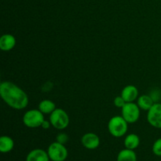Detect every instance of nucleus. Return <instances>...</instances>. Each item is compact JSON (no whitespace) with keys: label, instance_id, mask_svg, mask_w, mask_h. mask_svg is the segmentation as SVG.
<instances>
[{"label":"nucleus","instance_id":"dca6fc26","mask_svg":"<svg viewBox=\"0 0 161 161\" xmlns=\"http://www.w3.org/2000/svg\"><path fill=\"white\" fill-rule=\"evenodd\" d=\"M116 161H137V155L132 149H122L118 153Z\"/></svg>","mask_w":161,"mask_h":161},{"label":"nucleus","instance_id":"6ab92c4d","mask_svg":"<svg viewBox=\"0 0 161 161\" xmlns=\"http://www.w3.org/2000/svg\"><path fill=\"white\" fill-rule=\"evenodd\" d=\"M113 103H114L115 106L116 107H117V108H122L127 102H125V100H124V99L123 98L122 96L120 95L115 97L114 100H113Z\"/></svg>","mask_w":161,"mask_h":161},{"label":"nucleus","instance_id":"4468645a","mask_svg":"<svg viewBox=\"0 0 161 161\" xmlns=\"http://www.w3.org/2000/svg\"><path fill=\"white\" fill-rule=\"evenodd\" d=\"M14 147V141L9 136H2L0 138V152L7 153L13 150Z\"/></svg>","mask_w":161,"mask_h":161},{"label":"nucleus","instance_id":"20e7f679","mask_svg":"<svg viewBox=\"0 0 161 161\" xmlns=\"http://www.w3.org/2000/svg\"><path fill=\"white\" fill-rule=\"evenodd\" d=\"M51 125L58 130H64L67 128L70 123V119L68 113L64 109L57 108L50 116Z\"/></svg>","mask_w":161,"mask_h":161},{"label":"nucleus","instance_id":"a211bd4d","mask_svg":"<svg viewBox=\"0 0 161 161\" xmlns=\"http://www.w3.org/2000/svg\"><path fill=\"white\" fill-rule=\"evenodd\" d=\"M69 135L66 133H64V132H61V133L58 134L56 136V142L61 143V144L65 145L66 143L69 142Z\"/></svg>","mask_w":161,"mask_h":161},{"label":"nucleus","instance_id":"39448f33","mask_svg":"<svg viewBox=\"0 0 161 161\" xmlns=\"http://www.w3.org/2000/svg\"><path fill=\"white\" fill-rule=\"evenodd\" d=\"M122 115L124 119L128 124H135L139 119L141 109L135 102H127L122 108Z\"/></svg>","mask_w":161,"mask_h":161},{"label":"nucleus","instance_id":"0eeeda50","mask_svg":"<svg viewBox=\"0 0 161 161\" xmlns=\"http://www.w3.org/2000/svg\"><path fill=\"white\" fill-rule=\"evenodd\" d=\"M148 123L155 128L161 129V104H153L147 113Z\"/></svg>","mask_w":161,"mask_h":161},{"label":"nucleus","instance_id":"f8f14e48","mask_svg":"<svg viewBox=\"0 0 161 161\" xmlns=\"http://www.w3.org/2000/svg\"><path fill=\"white\" fill-rule=\"evenodd\" d=\"M155 103L152 96L149 94H143L139 96L137 99V105L140 108V109L145 110V111H149L151 107Z\"/></svg>","mask_w":161,"mask_h":161},{"label":"nucleus","instance_id":"9d476101","mask_svg":"<svg viewBox=\"0 0 161 161\" xmlns=\"http://www.w3.org/2000/svg\"><path fill=\"white\" fill-rule=\"evenodd\" d=\"M17 40L12 34H4L0 38V49L3 51H10L15 47Z\"/></svg>","mask_w":161,"mask_h":161},{"label":"nucleus","instance_id":"f03ea898","mask_svg":"<svg viewBox=\"0 0 161 161\" xmlns=\"http://www.w3.org/2000/svg\"><path fill=\"white\" fill-rule=\"evenodd\" d=\"M108 130L112 136L115 138H121L127 132L128 123L122 116H113L108 121Z\"/></svg>","mask_w":161,"mask_h":161},{"label":"nucleus","instance_id":"f3484780","mask_svg":"<svg viewBox=\"0 0 161 161\" xmlns=\"http://www.w3.org/2000/svg\"><path fill=\"white\" fill-rule=\"evenodd\" d=\"M153 153L157 157H161V138L154 142L153 145Z\"/></svg>","mask_w":161,"mask_h":161},{"label":"nucleus","instance_id":"1a4fd4ad","mask_svg":"<svg viewBox=\"0 0 161 161\" xmlns=\"http://www.w3.org/2000/svg\"><path fill=\"white\" fill-rule=\"evenodd\" d=\"M121 96L126 102H134L139 97L138 89L134 85H127L121 91Z\"/></svg>","mask_w":161,"mask_h":161},{"label":"nucleus","instance_id":"9b49d317","mask_svg":"<svg viewBox=\"0 0 161 161\" xmlns=\"http://www.w3.org/2000/svg\"><path fill=\"white\" fill-rule=\"evenodd\" d=\"M47 151H44L42 149H35L28 153L27 155L26 161H50Z\"/></svg>","mask_w":161,"mask_h":161},{"label":"nucleus","instance_id":"423d86ee","mask_svg":"<svg viewBox=\"0 0 161 161\" xmlns=\"http://www.w3.org/2000/svg\"><path fill=\"white\" fill-rule=\"evenodd\" d=\"M47 153L50 160L52 161H64L67 159L69 153L64 145L58 142L51 143L47 149Z\"/></svg>","mask_w":161,"mask_h":161},{"label":"nucleus","instance_id":"f257e3e1","mask_svg":"<svg viewBox=\"0 0 161 161\" xmlns=\"http://www.w3.org/2000/svg\"><path fill=\"white\" fill-rule=\"evenodd\" d=\"M0 95L5 103L16 110L26 108L29 102L28 94L20 86L9 81L2 82L0 84Z\"/></svg>","mask_w":161,"mask_h":161},{"label":"nucleus","instance_id":"aec40b11","mask_svg":"<svg viewBox=\"0 0 161 161\" xmlns=\"http://www.w3.org/2000/svg\"><path fill=\"white\" fill-rule=\"evenodd\" d=\"M50 126H52L50 121L44 120L43 123H42V126H41V127H42V128H43L44 130H48V129L50 127Z\"/></svg>","mask_w":161,"mask_h":161},{"label":"nucleus","instance_id":"ddd939ff","mask_svg":"<svg viewBox=\"0 0 161 161\" xmlns=\"http://www.w3.org/2000/svg\"><path fill=\"white\" fill-rule=\"evenodd\" d=\"M124 143L126 149L135 150L139 146L140 138L136 134H130V135H127L124 138Z\"/></svg>","mask_w":161,"mask_h":161},{"label":"nucleus","instance_id":"6e6552de","mask_svg":"<svg viewBox=\"0 0 161 161\" xmlns=\"http://www.w3.org/2000/svg\"><path fill=\"white\" fill-rule=\"evenodd\" d=\"M81 143L84 148L87 149H96L100 146V138L96 134L89 132L83 135L81 138Z\"/></svg>","mask_w":161,"mask_h":161},{"label":"nucleus","instance_id":"7ed1b4c3","mask_svg":"<svg viewBox=\"0 0 161 161\" xmlns=\"http://www.w3.org/2000/svg\"><path fill=\"white\" fill-rule=\"evenodd\" d=\"M23 124L29 128H37L42 126L44 119V114L38 109L28 110L23 116Z\"/></svg>","mask_w":161,"mask_h":161},{"label":"nucleus","instance_id":"2eb2a0df","mask_svg":"<svg viewBox=\"0 0 161 161\" xmlns=\"http://www.w3.org/2000/svg\"><path fill=\"white\" fill-rule=\"evenodd\" d=\"M56 108V105L54 102L49 99H44V100L41 101L39 104V109L44 115H50Z\"/></svg>","mask_w":161,"mask_h":161}]
</instances>
